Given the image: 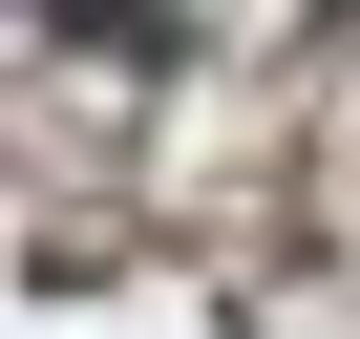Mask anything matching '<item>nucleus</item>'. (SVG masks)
Wrapping results in <instances>:
<instances>
[{
    "instance_id": "1",
    "label": "nucleus",
    "mask_w": 360,
    "mask_h": 339,
    "mask_svg": "<svg viewBox=\"0 0 360 339\" xmlns=\"http://www.w3.org/2000/svg\"><path fill=\"white\" fill-rule=\"evenodd\" d=\"M22 43L85 64V85H169V64L212 43V0H22Z\"/></svg>"
}]
</instances>
